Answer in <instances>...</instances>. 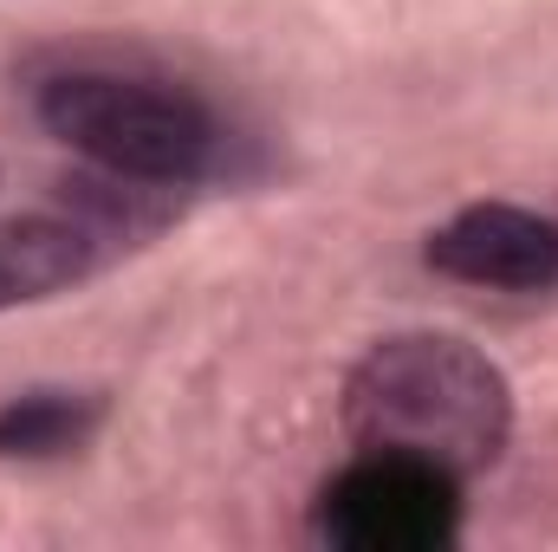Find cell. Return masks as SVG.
Instances as JSON below:
<instances>
[{
	"label": "cell",
	"mask_w": 558,
	"mask_h": 552,
	"mask_svg": "<svg viewBox=\"0 0 558 552\" xmlns=\"http://www.w3.org/2000/svg\"><path fill=\"white\" fill-rule=\"evenodd\" d=\"M98 267V235L72 215H7L0 221V312L72 292Z\"/></svg>",
	"instance_id": "5b68a950"
},
{
	"label": "cell",
	"mask_w": 558,
	"mask_h": 552,
	"mask_svg": "<svg viewBox=\"0 0 558 552\" xmlns=\"http://www.w3.org/2000/svg\"><path fill=\"white\" fill-rule=\"evenodd\" d=\"M98 422H105L98 391H26V397L0 404V461L72 455L78 442H92Z\"/></svg>",
	"instance_id": "8992f818"
},
{
	"label": "cell",
	"mask_w": 558,
	"mask_h": 552,
	"mask_svg": "<svg viewBox=\"0 0 558 552\" xmlns=\"http://www.w3.org/2000/svg\"><path fill=\"white\" fill-rule=\"evenodd\" d=\"M39 124L65 149L92 156L118 182H149V189H182L215 169L221 156V124L215 111L169 85V79H137V72H59L33 98Z\"/></svg>",
	"instance_id": "7a4b0ae2"
},
{
	"label": "cell",
	"mask_w": 558,
	"mask_h": 552,
	"mask_svg": "<svg viewBox=\"0 0 558 552\" xmlns=\"http://www.w3.org/2000/svg\"><path fill=\"white\" fill-rule=\"evenodd\" d=\"M428 267L487 292H539L558 279V221L520 202H474L428 235Z\"/></svg>",
	"instance_id": "277c9868"
},
{
	"label": "cell",
	"mask_w": 558,
	"mask_h": 552,
	"mask_svg": "<svg viewBox=\"0 0 558 552\" xmlns=\"http://www.w3.org/2000/svg\"><path fill=\"white\" fill-rule=\"evenodd\" d=\"M461 533V475L364 448L318 494V540L338 552H441Z\"/></svg>",
	"instance_id": "3957f363"
},
{
	"label": "cell",
	"mask_w": 558,
	"mask_h": 552,
	"mask_svg": "<svg viewBox=\"0 0 558 552\" xmlns=\"http://www.w3.org/2000/svg\"><path fill=\"white\" fill-rule=\"evenodd\" d=\"M344 435L357 448L416 455L468 481L494 468L513 435V384L454 332H397L351 364Z\"/></svg>",
	"instance_id": "6da1fadb"
}]
</instances>
